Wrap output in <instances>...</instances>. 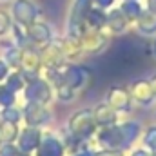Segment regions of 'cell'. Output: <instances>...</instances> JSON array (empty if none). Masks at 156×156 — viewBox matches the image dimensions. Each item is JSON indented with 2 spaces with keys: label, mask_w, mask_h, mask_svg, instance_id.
<instances>
[{
  "label": "cell",
  "mask_w": 156,
  "mask_h": 156,
  "mask_svg": "<svg viewBox=\"0 0 156 156\" xmlns=\"http://www.w3.org/2000/svg\"><path fill=\"white\" fill-rule=\"evenodd\" d=\"M37 15H38V7L35 5V2H31V0H13L11 16L15 20V24H20V26L27 27L37 20Z\"/></svg>",
  "instance_id": "1"
},
{
  "label": "cell",
  "mask_w": 156,
  "mask_h": 156,
  "mask_svg": "<svg viewBox=\"0 0 156 156\" xmlns=\"http://www.w3.org/2000/svg\"><path fill=\"white\" fill-rule=\"evenodd\" d=\"M26 31H27V38L31 42H35V44H45L51 38V31H49L47 24H44V22H37L35 20L31 26L26 27Z\"/></svg>",
  "instance_id": "2"
},
{
  "label": "cell",
  "mask_w": 156,
  "mask_h": 156,
  "mask_svg": "<svg viewBox=\"0 0 156 156\" xmlns=\"http://www.w3.org/2000/svg\"><path fill=\"white\" fill-rule=\"evenodd\" d=\"M38 64H40V56L33 47H24L20 51V66H22V69L26 73L37 71L38 69Z\"/></svg>",
  "instance_id": "3"
},
{
  "label": "cell",
  "mask_w": 156,
  "mask_h": 156,
  "mask_svg": "<svg viewBox=\"0 0 156 156\" xmlns=\"http://www.w3.org/2000/svg\"><path fill=\"white\" fill-rule=\"evenodd\" d=\"M15 136H16V125H15V122L4 120V122L0 123V142L9 144Z\"/></svg>",
  "instance_id": "4"
},
{
  "label": "cell",
  "mask_w": 156,
  "mask_h": 156,
  "mask_svg": "<svg viewBox=\"0 0 156 156\" xmlns=\"http://www.w3.org/2000/svg\"><path fill=\"white\" fill-rule=\"evenodd\" d=\"M85 20H87L93 27H102L104 22H105V16L102 15L100 9H87V13H85Z\"/></svg>",
  "instance_id": "5"
},
{
  "label": "cell",
  "mask_w": 156,
  "mask_h": 156,
  "mask_svg": "<svg viewBox=\"0 0 156 156\" xmlns=\"http://www.w3.org/2000/svg\"><path fill=\"white\" fill-rule=\"evenodd\" d=\"M109 24L113 26V29H115V31H122V29L125 27V24H127V16L122 13V9L113 11V13H111V16H109Z\"/></svg>",
  "instance_id": "6"
},
{
  "label": "cell",
  "mask_w": 156,
  "mask_h": 156,
  "mask_svg": "<svg viewBox=\"0 0 156 156\" xmlns=\"http://www.w3.org/2000/svg\"><path fill=\"white\" fill-rule=\"evenodd\" d=\"M140 27L147 33H153L156 29V15L154 13H145L142 18H140Z\"/></svg>",
  "instance_id": "7"
},
{
  "label": "cell",
  "mask_w": 156,
  "mask_h": 156,
  "mask_svg": "<svg viewBox=\"0 0 156 156\" xmlns=\"http://www.w3.org/2000/svg\"><path fill=\"white\" fill-rule=\"evenodd\" d=\"M37 138H38V133L33 131V129H27V131L22 134V147H24V149H31L33 144L37 145Z\"/></svg>",
  "instance_id": "8"
},
{
  "label": "cell",
  "mask_w": 156,
  "mask_h": 156,
  "mask_svg": "<svg viewBox=\"0 0 156 156\" xmlns=\"http://www.w3.org/2000/svg\"><path fill=\"white\" fill-rule=\"evenodd\" d=\"M122 13L125 16H138L140 15V5L134 2V0H127L123 5H122Z\"/></svg>",
  "instance_id": "9"
},
{
  "label": "cell",
  "mask_w": 156,
  "mask_h": 156,
  "mask_svg": "<svg viewBox=\"0 0 156 156\" xmlns=\"http://www.w3.org/2000/svg\"><path fill=\"white\" fill-rule=\"evenodd\" d=\"M9 29H11V16L4 9H0V37H4Z\"/></svg>",
  "instance_id": "10"
},
{
  "label": "cell",
  "mask_w": 156,
  "mask_h": 156,
  "mask_svg": "<svg viewBox=\"0 0 156 156\" xmlns=\"http://www.w3.org/2000/svg\"><path fill=\"white\" fill-rule=\"evenodd\" d=\"M11 102H13V94H11V89L0 87V104H2V105H9Z\"/></svg>",
  "instance_id": "11"
},
{
  "label": "cell",
  "mask_w": 156,
  "mask_h": 156,
  "mask_svg": "<svg viewBox=\"0 0 156 156\" xmlns=\"http://www.w3.org/2000/svg\"><path fill=\"white\" fill-rule=\"evenodd\" d=\"M0 156H16V151H15V147H13V145L4 144V145L0 147Z\"/></svg>",
  "instance_id": "12"
},
{
  "label": "cell",
  "mask_w": 156,
  "mask_h": 156,
  "mask_svg": "<svg viewBox=\"0 0 156 156\" xmlns=\"http://www.w3.org/2000/svg\"><path fill=\"white\" fill-rule=\"evenodd\" d=\"M16 118H18V113H16V111H13V109H5V111H4V120L15 122Z\"/></svg>",
  "instance_id": "13"
},
{
  "label": "cell",
  "mask_w": 156,
  "mask_h": 156,
  "mask_svg": "<svg viewBox=\"0 0 156 156\" xmlns=\"http://www.w3.org/2000/svg\"><path fill=\"white\" fill-rule=\"evenodd\" d=\"M5 73H7V67H5V64H4V62L0 60V80L5 76Z\"/></svg>",
  "instance_id": "14"
},
{
  "label": "cell",
  "mask_w": 156,
  "mask_h": 156,
  "mask_svg": "<svg viewBox=\"0 0 156 156\" xmlns=\"http://www.w3.org/2000/svg\"><path fill=\"white\" fill-rule=\"evenodd\" d=\"M98 2V5L100 7H107V5H111L113 4V0H96Z\"/></svg>",
  "instance_id": "15"
},
{
  "label": "cell",
  "mask_w": 156,
  "mask_h": 156,
  "mask_svg": "<svg viewBox=\"0 0 156 156\" xmlns=\"http://www.w3.org/2000/svg\"><path fill=\"white\" fill-rule=\"evenodd\" d=\"M0 2H5V0H0Z\"/></svg>",
  "instance_id": "16"
}]
</instances>
